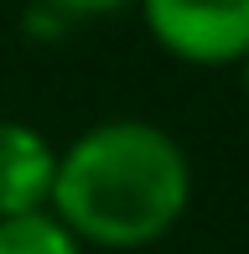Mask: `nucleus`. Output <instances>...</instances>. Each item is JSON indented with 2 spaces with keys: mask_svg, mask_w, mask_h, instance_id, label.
I'll return each mask as SVG.
<instances>
[{
  "mask_svg": "<svg viewBox=\"0 0 249 254\" xmlns=\"http://www.w3.org/2000/svg\"><path fill=\"white\" fill-rule=\"evenodd\" d=\"M192 202L187 151L151 120H104L58 156L52 218L99 249H145Z\"/></svg>",
  "mask_w": 249,
  "mask_h": 254,
  "instance_id": "nucleus-1",
  "label": "nucleus"
},
{
  "mask_svg": "<svg viewBox=\"0 0 249 254\" xmlns=\"http://www.w3.org/2000/svg\"><path fill=\"white\" fill-rule=\"evenodd\" d=\"M156 47L197 67L249 57V0H135Z\"/></svg>",
  "mask_w": 249,
  "mask_h": 254,
  "instance_id": "nucleus-2",
  "label": "nucleus"
},
{
  "mask_svg": "<svg viewBox=\"0 0 249 254\" xmlns=\"http://www.w3.org/2000/svg\"><path fill=\"white\" fill-rule=\"evenodd\" d=\"M52 177H58V151L47 145V135L21 120H0V223L47 213Z\"/></svg>",
  "mask_w": 249,
  "mask_h": 254,
  "instance_id": "nucleus-3",
  "label": "nucleus"
},
{
  "mask_svg": "<svg viewBox=\"0 0 249 254\" xmlns=\"http://www.w3.org/2000/svg\"><path fill=\"white\" fill-rule=\"evenodd\" d=\"M0 254H83V249L52 213H31L0 223Z\"/></svg>",
  "mask_w": 249,
  "mask_h": 254,
  "instance_id": "nucleus-4",
  "label": "nucleus"
},
{
  "mask_svg": "<svg viewBox=\"0 0 249 254\" xmlns=\"http://www.w3.org/2000/svg\"><path fill=\"white\" fill-rule=\"evenodd\" d=\"M47 5L67 10V16H115V10L135 5V0H47Z\"/></svg>",
  "mask_w": 249,
  "mask_h": 254,
  "instance_id": "nucleus-5",
  "label": "nucleus"
},
{
  "mask_svg": "<svg viewBox=\"0 0 249 254\" xmlns=\"http://www.w3.org/2000/svg\"><path fill=\"white\" fill-rule=\"evenodd\" d=\"M244 94H249V57H244Z\"/></svg>",
  "mask_w": 249,
  "mask_h": 254,
  "instance_id": "nucleus-6",
  "label": "nucleus"
}]
</instances>
